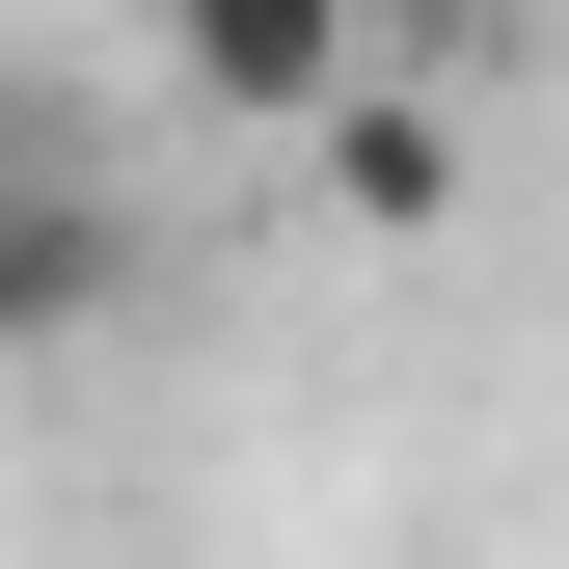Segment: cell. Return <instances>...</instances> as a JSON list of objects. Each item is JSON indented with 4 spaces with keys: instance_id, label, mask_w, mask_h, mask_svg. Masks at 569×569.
Returning a JSON list of instances; mask_svg holds the SVG:
<instances>
[{
    "instance_id": "2",
    "label": "cell",
    "mask_w": 569,
    "mask_h": 569,
    "mask_svg": "<svg viewBox=\"0 0 569 569\" xmlns=\"http://www.w3.org/2000/svg\"><path fill=\"white\" fill-rule=\"evenodd\" d=\"M299 136H326V190H352L380 244H435V218H461V109H435V82H380V54H352Z\"/></svg>"
},
{
    "instance_id": "4",
    "label": "cell",
    "mask_w": 569,
    "mask_h": 569,
    "mask_svg": "<svg viewBox=\"0 0 569 569\" xmlns=\"http://www.w3.org/2000/svg\"><path fill=\"white\" fill-rule=\"evenodd\" d=\"M352 28H380V54H407V28H488V0H352Z\"/></svg>"
},
{
    "instance_id": "1",
    "label": "cell",
    "mask_w": 569,
    "mask_h": 569,
    "mask_svg": "<svg viewBox=\"0 0 569 569\" xmlns=\"http://www.w3.org/2000/svg\"><path fill=\"white\" fill-rule=\"evenodd\" d=\"M136 28H163V82H190V109H244V136H299L352 54H380L352 0H136Z\"/></svg>"
},
{
    "instance_id": "3",
    "label": "cell",
    "mask_w": 569,
    "mask_h": 569,
    "mask_svg": "<svg viewBox=\"0 0 569 569\" xmlns=\"http://www.w3.org/2000/svg\"><path fill=\"white\" fill-rule=\"evenodd\" d=\"M109 271H136V218H109V190H54V163H0V326H82Z\"/></svg>"
}]
</instances>
